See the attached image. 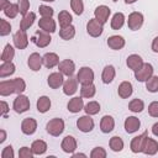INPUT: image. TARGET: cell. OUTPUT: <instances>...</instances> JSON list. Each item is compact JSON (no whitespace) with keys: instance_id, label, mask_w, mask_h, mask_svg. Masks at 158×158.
<instances>
[{"instance_id":"6da1fadb","label":"cell","mask_w":158,"mask_h":158,"mask_svg":"<svg viewBox=\"0 0 158 158\" xmlns=\"http://www.w3.org/2000/svg\"><path fill=\"white\" fill-rule=\"evenodd\" d=\"M64 127H65V123L63 121V118L60 117H54L52 120H49L46 125V131L48 135L53 136V137H58L63 133L64 131Z\"/></svg>"},{"instance_id":"7a4b0ae2","label":"cell","mask_w":158,"mask_h":158,"mask_svg":"<svg viewBox=\"0 0 158 158\" xmlns=\"http://www.w3.org/2000/svg\"><path fill=\"white\" fill-rule=\"evenodd\" d=\"M30 106H31V102H30V99L23 95V94H19L15 100H14V104H12V109L16 114H23L26 111L30 110Z\"/></svg>"},{"instance_id":"3957f363","label":"cell","mask_w":158,"mask_h":158,"mask_svg":"<svg viewBox=\"0 0 158 158\" xmlns=\"http://www.w3.org/2000/svg\"><path fill=\"white\" fill-rule=\"evenodd\" d=\"M153 72H154V69H153V65L151 63H143V65L133 73H135V78L137 81L146 83L153 75Z\"/></svg>"},{"instance_id":"277c9868","label":"cell","mask_w":158,"mask_h":158,"mask_svg":"<svg viewBox=\"0 0 158 158\" xmlns=\"http://www.w3.org/2000/svg\"><path fill=\"white\" fill-rule=\"evenodd\" d=\"M143 22H144V17H143V14L142 12H138V11H133L128 15V19H127V26L131 31H138L142 26H143Z\"/></svg>"},{"instance_id":"5b68a950","label":"cell","mask_w":158,"mask_h":158,"mask_svg":"<svg viewBox=\"0 0 158 158\" xmlns=\"http://www.w3.org/2000/svg\"><path fill=\"white\" fill-rule=\"evenodd\" d=\"M31 41H32L37 47H40V48H46V47L51 43L52 38H51V35H49L48 32H46V31H43V30L40 28V30L36 31V33L32 36Z\"/></svg>"},{"instance_id":"8992f818","label":"cell","mask_w":158,"mask_h":158,"mask_svg":"<svg viewBox=\"0 0 158 158\" xmlns=\"http://www.w3.org/2000/svg\"><path fill=\"white\" fill-rule=\"evenodd\" d=\"M86 32L89 36L96 38V37H100L104 32V23H101L99 20H96L95 17L94 19H90L86 23Z\"/></svg>"},{"instance_id":"52a82bcc","label":"cell","mask_w":158,"mask_h":158,"mask_svg":"<svg viewBox=\"0 0 158 158\" xmlns=\"http://www.w3.org/2000/svg\"><path fill=\"white\" fill-rule=\"evenodd\" d=\"M94 78H95V74H94V70L90 67H81L77 73L78 83L81 84V85L94 83Z\"/></svg>"},{"instance_id":"ba28073f","label":"cell","mask_w":158,"mask_h":158,"mask_svg":"<svg viewBox=\"0 0 158 158\" xmlns=\"http://www.w3.org/2000/svg\"><path fill=\"white\" fill-rule=\"evenodd\" d=\"M94 126H95V122L94 120L91 118L90 115H84V116H80L78 120H77V127L79 128V131L84 132V133H89L94 130Z\"/></svg>"},{"instance_id":"9c48e42d","label":"cell","mask_w":158,"mask_h":158,"mask_svg":"<svg viewBox=\"0 0 158 158\" xmlns=\"http://www.w3.org/2000/svg\"><path fill=\"white\" fill-rule=\"evenodd\" d=\"M62 90H63V94L67 95V96L74 95L78 91V79H77V77L75 78L73 75L68 77V79H65L64 83H63Z\"/></svg>"},{"instance_id":"30bf717a","label":"cell","mask_w":158,"mask_h":158,"mask_svg":"<svg viewBox=\"0 0 158 158\" xmlns=\"http://www.w3.org/2000/svg\"><path fill=\"white\" fill-rule=\"evenodd\" d=\"M12 41H14V46L17 49H25L28 46V36L26 31H22V30H19L17 32H15Z\"/></svg>"},{"instance_id":"8fae6325","label":"cell","mask_w":158,"mask_h":158,"mask_svg":"<svg viewBox=\"0 0 158 158\" xmlns=\"http://www.w3.org/2000/svg\"><path fill=\"white\" fill-rule=\"evenodd\" d=\"M63 83H64V75L59 70L51 73L47 78V84L51 89H59L60 86H63Z\"/></svg>"},{"instance_id":"7c38bea8","label":"cell","mask_w":158,"mask_h":158,"mask_svg":"<svg viewBox=\"0 0 158 158\" xmlns=\"http://www.w3.org/2000/svg\"><path fill=\"white\" fill-rule=\"evenodd\" d=\"M37 131V121L32 117H26L21 122V132L26 136H31Z\"/></svg>"},{"instance_id":"4fadbf2b","label":"cell","mask_w":158,"mask_h":158,"mask_svg":"<svg viewBox=\"0 0 158 158\" xmlns=\"http://www.w3.org/2000/svg\"><path fill=\"white\" fill-rule=\"evenodd\" d=\"M147 136H148V132L144 131L141 135H138V136H136V137L132 138V141L130 143V148H131L132 153H139V152H142L143 144H144V139H146Z\"/></svg>"},{"instance_id":"5bb4252c","label":"cell","mask_w":158,"mask_h":158,"mask_svg":"<svg viewBox=\"0 0 158 158\" xmlns=\"http://www.w3.org/2000/svg\"><path fill=\"white\" fill-rule=\"evenodd\" d=\"M110 15H111V9H110L109 6H106V5H99V6L94 10V17H95L96 20H99V21H100L101 23H104V25L107 22Z\"/></svg>"},{"instance_id":"9a60e30c","label":"cell","mask_w":158,"mask_h":158,"mask_svg":"<svg viewBox=\"0 0 158 158\" xmlns=\"http://www.w3.org/2000/svg\"><path fill=\"white\" fill-rule=\"evenodd\" d=\"M58 70L64 77H72L75 72V63L72 59H63L58 64Z\"/></svg>"},{"instance_id":"2e32d148","label":"cell","mask_w":158,"mask_h":158,"mask_svg":"<svg viewBox=\"0 0 158 158\" xmlns=\"http://www.w3.org/2000/svg\"><path fill=\"white\" fill-rule=\"evenodd\" d=\"M123 127H125V131H126L128 135L135 133V132H137V131L139 130V127H141V121H139V118L136 117V116H128V117H126V120H125V122H123Z\"/></svg>"},{"instance_id":"e0dca14e","label":"cell","mask_w":158,"mask_h":158,"mask_svg":"<svg viewBox=\"0 0 158 158\" xmlns=\"http://www.w3.org/2000/svg\"><path fill=\"white\" fill-rule=\"evenodd\" d=\"M77 147H78V143H77L75 137L69 136V135L65 136V137L63 138L62 143H60V148H62V151H63L64 153H68V154L74 153L75 149H77Z\"/></svg>"},{"instance_id":"ac0fdd59","label":"cell","mask_w":158,"mask_h":158,"mask_svg":"<svg viewBox=\"0 0 158 158\" xmlns=\"http://www.w3.org/2000/svg\"><path fill=\"white\" fill-rule=\"evenodd\" d=\"M27 65L32 72H38L41 69V67L43 65L42 56H40V53H37V52L31 53L27 58Z\"/></svg>"},{"instance_id":"d6986e66","label":"cell","mask_w":158,"mask_h":158,"mask_svg":"<svg viewBox=\"0 0 158 158\" xmlns=\"http://www.w3.org/2000/svg\"><path fill=\"white\" fill-rule=\"evenodd\" d=\"M83 99L84 98H81V96H73L67 104L68 111L72 114H78L79 111L84 110V100Z\"/></svg>"},{"instance_id":"ffe728a7","label":"cell","mask_w":158,"mask_h":158,"mask_svg":"<svg viewBox=\"0 0 158 158\" xmlns=\"http://www.w3.org/2000/svg\"><path fill=\"white\" fill-rule=\"evenodd\" d=\"M38 27L48 33H53L57 30V22L52 17H41L38 20Z\"/></svg>"},{"instance_id":"44dd1931","label":"cell","mask_w":158,"mask_h":158,"mask_svg":"<svg viewBox=\"0 0 158 158\" xmlns=\"http://www.w3.org/2000/svg\"><path fill=\"white\" fill-rule=\"evenodd\" d=\"M106 43H107L109 48H111V49H114V51H120V49H122V48L125 47L126 41H125V38H123L122 36L112 35V36H110V37L107 38Z\"/></svg>"},{"instance_id":"7402d4cb","label":"cell","mask_w":158,"mask_h":158,"mask_svg":"<svg viewBox=\"0 0 158 158\" xmlns=\"http://www.w3.org/2000/svg\"><path fill=\"white\" fill-rule=\"evenodd\" d=\"M142 152L146 156H154L158 152V142L154 138H151L149 136H147L146 139H144V144H143Z\"/></svg>"},{"instance_id":"603a6c76","label":"cell","mask_w":158,"mask_h":158,"mask_svg":"<svg viewBox=\"0 0 158 158\" xmlns=\"http://www.w3.org/2000/svg\"><path fill=\"white\" fill-rule=\"evenodd\" d=\"M143 59L141 56L138 54H130L126 58V65L128 67V69H131L132 72H136L137 69H139L143 65Z\"/></svg>"},{"instance_id":"cb8c5ba5","label":"cell","mask_w":158,"mask_h":158,"mask_svg":"<svg viewBox=\"0 0 158 158\" xmlns=\"http://www.w3.org/2000/svg\"><path fill=\"white\" fill-rule=\"evenodd\" d=\"M42 59H43V65L46 68H48V69H52L54 67H58V64H59V57L54 52L46 53L44 56H42Z\"/></svg>"},{"instance_id":"d4e9b609","label":"cell","mask_w":158,"mask_h":158,"mask_svg":"<svg viewBox=\"0 0 158 158\" xmlns=\"http://www.w3.org/2000/svg\"><path fill=\"white\" fill-rule=\"evenodd\" d=\"M115 128V120L110 115H105L100 120V130L102 133H110Z\"/></svg>"},{"instance_id":"484cf974","label":"cell","mask_w":158,"mask_h":158,"mask_svg":"<svg viewBox=\"0 0 158 158\" xmlns=\"http://www.w3.org/2000/svg\"><path fill=\"white\" fill-rule=\"evenodd\" d=\"M133 93V86L130 81L125 80L122 81L120 85H118V89H117V94L121 99H128Z\"/></svg>"},{"instance_id":"4316f807","label":"cell","mask_w":158,"mask_h":158,"mask_svg":"<svg viewBox=\"0 0 158 158\" xmlns=\"http://www.w3.org/2000/svg\"><path fill=\"white\" fill-rule=\"evenodd\" d=\"M52 106V102H51V99L46 95H42L37 99V102H36V107H37V111L40 114H46L47 111H49Z\"/></svg>"},{"instance_id":"83f0119b","label":"cell","mask_w":158,"mask_h":158,"mask_svg":"<svg viewBox=\"0 0 158 158\" xmlns=\"http://www.w3.org/2000/svg\"><path fill=\"white\" fill-rule=\"evenodd\" d=\"M115 75H116V69L114 65H106L104 69H102V73H101V80L104 84H110L112 83V80L115 79Z\"/></svg>"},{"instance_id":"f1b7e54d","label":"cell","mask_w":158,"mask_h":158,"mask_svg":"<svg viewBox=\"0 0 158 158\" xmlns=\"http://www.w3.org/2000/svg\"><path fill=\"white\" fill-rule=\"evenodd\" d=\"M11 94H15V88H14L12 79H10V80H1L0 81V95L1 96H9Z\"/></svg>"},{"instance_id":"f546056e","label":"cell","mask_w":158,"mask_h":158,"mask_svg":"<svg viewBox=\"0 0 158 158\" xmlns=\"http://www.w3.org/2000/svg\"><path fill=\"white\" fill-rule=\"evenodd\" d=\"M35 20H36V14L32 12V11H30L28 14H26L25 16H22V20L20 21V30L27 31L33 25Z\"/></svg>"},{"instance_id":"4dcf8cb0","label":"cell","mask_w":158,"mask_h":158,"mask_svg":"<svg viewBox=\"0 0 158 158\" xmlns=\"http://www.w3.org/2000/svg\"><path fill=\"white\" fill-rule=\"evenodd\" d=\"M125 21H126V17L122 12H116L112 15L111 17V21H110V26L112 30H120L122 28V26L125 25Z\"/></svg>"},{"instance_id":"1f68e13d","label":"cell","mask_w":158,"mask_h":158,"mask_svg":"<svg viewBox=\"0 0 158 158\" xmlns=\"http://www.w3.org/2000/svg\"><path fill=\"white\" fill-rule=\"evenodd\" d=\"M16 67L12 62H2L0 65V78L4 79L6 77H10L15 73Z\"/></svg>"},{"instance_id":"d6a6232c","label":"cell","mask_w":158,"mask_h":158,"mask_svg":"<svg viewBox=\"0 0 158 158\" xmlns=\"http://www.w3.org/2000/svg\"><path fill=\"white\" fill-rule=\"evenodd\" d=\"M96 94V86L94 85V83L90 84H84L80 88V96L84 99H91L94 98Z\"/></svg>"},{"instance_id":"836d02e7","label":"cell","mask_w":158,"mask_h":158,"mask_svg":"<svg viewBox=\"0 0 158 158\" xmlns=\"http://www.w3.org/2000/svg\"><path fill=\"white\" fill-rule=\"evenodd\" d=\"M31 149L35 156H42L47 152V143L43 139H36L31 144Z\"/></svg>"},{"instance_id":"e575fe53","label":"cell","mask_w":158,"mask_h":158,"mask_svg":"<svg viewBox=\"0 0 158 158\" xmlns=\"http://www.w3.org/2000/svg\"><path fill=\"white\" fill-rule=\"evenodd\" d=\"M75 36V27L73 25L65 26V27H60L59 30V37L64 41H69L72 38H74Z\"/></svg>"},{"instance_id":"d590c367","label":"cell","mask_w":158,"mask_h":158,"mask_svg":"<svg viewBox=\"0 0 158 158\" xmlns=\"http://www.w3.org/2000/svg\"><path fill=\"white\" fill-rule=\"evenodd\" d=\"M72 21H73V16L69 14V11L62 10L58 14V23H59V27L69 26V25H72Z\"/></svg>"},{"instance_id":"8d00e7d4","label":"cell","mask_w":158,"mask_h":158,"mask_svg":"<svg viewBox=\"0 0 158 158\" xmlns=\"http://www.w3.org/2000/svg\"><path fill=\"white\" fill-rule=\"evenodd\" d=\"M100 110H101V106H100V104H99L98 101H95V100L89 101V102H86V104L84 105V111H85V114H86V115H90V116L99 114Z\"/></svg>"},{"instance_id":"74e56055","label":"cell","mask_w":158,"mask_h":158,"mask_svg":"<svg viewBox=\"0 0 158 158\" xmlns=\"http://www.w3.org/2000/svg\"><path fill=\"white\" fill-rule=\"evenodd\" d=\"M109 146H110V148H111L112 152H121L123 149V147H125V143H123V139L121 137L114 136V137L110 138Z\"/></svg>"},{"instance_id":"f35d334b","label":"cell","mask_w":158,"mask_h":158,"mask_svg":"<svg viewBox=\"0 0 158 158\" xmlns=\"http://www.w3.org/2000/svg\"><path fill=\"white\" fill-rule=\"evenodd\" d=\"M14 57H15V48L10 43H7L1 53V62H12Z\"/></svg>"},{"instance_id":"ab89813d","label":"cell","mask_w":158,"mask_h":158,"mask_svg":"<svg viewBox=\"0 0 158 158\" xmlns=\"http://www.w3.org/2000/svg\"><path fill=\"white\" fill-rule=\"evenodd\" d=\"M128 110L132 111V112H135V114L142 112L144 110V102H143V100H141L138 98L137 99H132L128 102Z\"/></svg>"},{"instance_id":"60d3db41","label":"cell","mask_w":158,"mask_h":158,"mask_svg":"<svg viewBox=\"0 0 158 158\" xmlns=\"http://www.w3.org/2000/svg\"><path fill=\"white\" fill-rule=\"evenodd\" d=\"M4 14L7 19H15L19 14H20V9H19V5L17 2H11L5 10H4Z\"/></svg>"},{"instance_id":"b9f144b4","label":"cell","mask_w":158,"mask_h":158,"mask_svg":"<svg viewBox=\"0 0 158 158\" xmlns=\"http://www.w3.org/2000/svg\"><path fill=\"white\" fill-rule=\"evenodd\" d=\"M146 89L149 93H158V75H152L146 81Z\"/></svg>"},{"instance_id":"7bdbcfd3","label":"cell","mask_w":158,"mask_h":158,"mask_svg":"<svg viewBox=\"0 0 158 158\" xmlns=\"http://www.w3.org/2000/svg\"><path fill=\"white\" fill-rule=\"evenodd\" d=\"M70 9L75 15H81L84 12V2L83 0H70Z\"/></svg>"},{"instance_id":"ee69618b","label":"cell","mask_w":158,"mask_h":158,"mask_svg":"<svg viewBox=\"0 0 158 158\" xmlns=\"http://www.w3.org/2000/svg\"><path fill=\"white\" fill-rule=\"evenodd\" d=\"M14 81V88H15V94H22L26 90V81L22 78H15L12 79Z\"/></svg>"},{"instance_id":"f6af8a7d","label":"cell","mask_w":158,"mask_h":158,"mask_svg":"<svg viewBox=\"0 0 158 158\" xmlns=\"http://www.w3.org/2000/svg\"><path fill=\"white\" fill-rule=\"evenodd\" d=\"M38 12H40L41 17H52L54 14V10H53V7H51L48 5H40Z\"/></svg>"},{"instance_id":"bcb514c9","label":"cell","mask_w":158,"mask_h":158,"mask_svg":"<svg viewBox=\"0 0 158 158\" xmlns=\"http://www.w3.org/2000/svg\"><path fill=\"white\" fill-rule=\"evenodd\" d=\"M11 32V25L5 19H0V36H7Z\"/></svg>"},{"instance_id":"7dc6e473","label":"cell","mask_w":158,"mask_h":158,"mask_svg":"<svg viewBox=\"0 0 158 158\" xmlns=\"http://www.w3.org/2000/svg\"><path fill=\"white\" fill-rule=\"evenodd\" d=\"M17 5L21 16H25L26 14L30 12V0H17Z\"/></svg>"},{"instance_id":"c3c4849f","label":"cell","mask_w":158,"mask_h":158,"mask_svg":"<svg viewBox=\"0 0 158 158\" xmlns=\"http://www.w3.org/2000/svg\"><path fill=\"white\" fill-rule=\"evenodd\" d=\"M107 156L105 148L102 147H95L90 152V158H105Z\"/></svg>"},{"instance_id":"681fc988","label":"cell","mask_w":158,"mask_h":158,"mask_svg":"<svg viewBox=\"0 0 158 158\" xmlns=\"http://www.w3.org/2000/svg\"><path fill=\"white\" fill-rule=\"evenodd\" d=\"M33 156H35V154H33L31 147L23 146V147H21L20 151H19V157H20V158H33Z\"/></svg>"},{"instance_id":"f907efd6","label":"cell","mask_w":158,"mask_h":158,"mask_svg":"<svg viewBox=\"0 0 158 158\" xmlns=\"http://www.w3.org/2000/svg\"><path fill=\"white\" fill-rule=\"evenodd\" d=\"M15 157V152L11 144L6 146L5 148H2L1 151V158H14Z\"/></svg>"},{"instance_id":"816d5d0a","label":"cell","mask_w":158,"mask_h":158,"mask_svg":"<svg viewBox=\"0 0 158 158\" xmlns=\"http://www.w3.org/2000/svg\"><path fill=\"white\" fill-rule=\"evenodd\" d=\"M148 114L152 117H158V101H152L148 105Z\"/></svg>"},{"instance_id":"f5cc1de1","label":"cell","mask_w":158,"mask_h":158,"mask_svg":"<svg viewBox=\"0 0 158 158\" xmlns=\"http://www.w3.org/2000/svg\"><path fill=\"white\" fill-rule=\"evenodd\" d=\"M0 105H1V115L4 116V117H6L7 116V112H9V104L6 102V101H4V100H1V102H0Z\"/></svg>"},{"instance_id":"db71d44e","label":"cell","mask_w":158,"mask_h":158,"mask_svg":"<svg viewBox=\"0 0 158 158\" xmlns=\"http://www.w3.org/2000/svg\"><path fill=\"white\" fill-rule=\"evenodd\" d=\"M151 48H152V51H153L154 53H158V36L153 38V41H152V46H151Z\"/></svg>"},{"instance_id":"11a10c76","label":"cell","mask_w":158,"mask_h":158,"mask_svg":"<svg viewBox=\"0 0 158 158\" xmlns=\"http://www.w3.org/2000/svg\"><path fill=\"white\" fill-rule=\"evenodd\" d=\"M10 4H11V2H10L9 0H0V10H2V11H4V10H5Z\"/></svg>"},{"instance_id":"9f6ffc18","label":"cell","mask_w":158,"mask_h":158,"mask_svg":"<svg viewBox=\"0 0 158 158\" xmlns=\"http://www.w3.org/2000/svg\"><path fill=\"white\" fill-rule=\"evenodd\" d=\"M6 141V131L0 130V143H4Z\"/></svg>"},{"instance_id":"6f0895ef","label":"cell","mask_w":158,"mask_h":158,"mask_svg":"<svg viewBox=\"0 0 158 158\" xmlns=\"http://www.w3.org/2000/svg\"><path fill=\"white\" fill-rule=\"evenodd\" d=\"M151 131H152V133H153V135H154L156 137H158V122L153 123V126H152Z\"/></svg>"},{"instance_id":"680465c9","label":"cell","mask_w":158,"mask_h":158,"mask_svg":"<svg viewBox=\"0 0 158 158\" xmlns=\"http://www.w3.org/2000/svg\"><path fill=\"white\" fill-rule=\"evenodd\" d=\"M72 157L73 158H77V157H86V154H84V153H72Z\"/></svg>"},{"instance_id":"91938a15","label":"cell","mask_w":158,"mask_h":158,"mask_svg":"<svg viewBox=\"0 0 158 158\" xmlns=\"http://www.w3.org/2000/svg\"><path fill=\"white\" fill-rule=\"evenodd\" d=\"M137 0H125V4H127V5H131V4H135Z\"/></svg>"},{"instance_id":"94428289","label":"cell","mask_w":158,"mask_h":158,"mask_svg":"<svg viewBox=\"0 0 158 158\" xmlns=\"http://www.w3.org/2000/svg\"><path fill=\"white\" fill-rule=\"evenodd\" d=\"M42 1H44V2H52V1H56V0H42Z\"/></svg>"},{"instance_id":"6125c7cd","label":"cell","mask_w":158,"mask_h":158,"mask_svg":"<svg viewBox=\"0 0 158 158\" xmlns=\"http://www.w3.org/2000/svg\"><path fill=\"white\" fill-rule=\"evenodd\" d=\"M112 1H114V2H116V1H118V0H112Z\"/></svg>"}]
</instances>
